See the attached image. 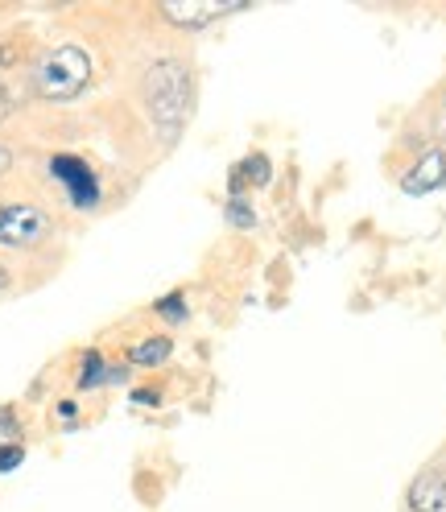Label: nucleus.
<instances>
[{"label": "nucleus", "instance_id": "1", "mask_svg": "<svg viewBox=\"0 0 446 512\" xmlns=\"http://www.w3.org/2000/svg\"><path fill=\"white\" fill-rule=\"evenodd\" d=\"M145 108L166 137L178 133L182 120L190 116V71L182 62L166 58V62H153L145 71Z\"/></svg>", "mask_w": 446, "mask_h": 512}, {"label": "nucleus", "instance_id": "2", "mask_svg": "<svg viewBox=\"0 0 446 512\" xmlns=\"http://www.w3.org/2000/svg\"><path fill=\"white\" fill-rule=\"evenodd\" d=\"M87 79H91V58L79 46H58L38 67V91L54 104L75 100V95L87 87Z\"/></svg>", "mask_w": 446, "mask_h": 512}, {"label": "nucleus", "instance_id": "3", "mask_svg": "<svg viewBox=\"0 0 446 512\" xmlns=\"http://www.w3.org/2000/svg\"><path fill=\"white\" fill-rule=\"evenodd\" d=\"M50 232L46 211L29 207V203H0V244L9 248H29Z\"/></svg>", "mask_w": 446, "mask_h": 512}, {"label": "nucleus", "instance_id": "4", "mask_svg": "<svg viewBox=\"0 0 446 512\" xmlns=\"http://www.w3.org/2000/svg\"><path fill=\"white\" fill-rule=\"evenodd\" d=\"M50 174L67 186V195H71L75 207H95L100 203V182H95V174L87 170V162H79V157H54Z\"/></svg>", "mask_w": 446, "mask_h": 512}, {"label": "nucleus", "instance_id": "5", "mask_svg": "<svg viewBox=\"0 0 446 512\" xmlns=\"http://www.w3.org/2000/svg\"><path fill=\"white\" fill-rule=\"evenodd\" d=\"M438 186H446V157H442L438 149L426 153L422 162L401 178V190H405V195H430V190H438Z\"/></svg>", "mask_w": 446, "mask_h": 512}, {"label": "nucleus", "instance_id": "6", "mask_svg": "<svg viewBox=\"0 0 446 512\" xmlns=\"http://www.w3.org/2000/svg\"><path fill=\"white\" fill-rule=\"evenodd\" d=\"M409 504H413V512H446V475H438V471L418 475L409 488Z\"/></svg>", "mask_w": 446, "mask_h": 512}, {"label": "nucleus", "instance_id": "7", "mask_svg": "<svg viewBox=\"0 0 446 512\" xmlns=\"http://www.w3.org/2000/svg\"><path fill=\"white\" fill-rule=\"evenodd\" d=\"M240 5H166L162 13L174 21V25H186V29H203V25H211V21H219V17H228V13H236Z\"/></svg>", "mask_w": 446, "mask_h": 512}, {"label": "nucleus", "instance_id": "8", "mask_svg": "<svg viewBox=\"0 0 446 512\" xmlns=\"http://www.w3.org/2000/svg\"><path fill=\"white\" fill-rule=\"evenodd\" d=\"M166 356H170V339H149V343H141L133 351V364L137 368H153V364H162Z\"/></svg>", "mask_w": 446, "mask_h": 512}, {"label": "nucleus", "instance_id": "9", "mask_svg": "<svg viewBox=\"0 0 446 512\" xmlns=\"http://www.w3.org/2000/svg\"><path fill=\"white\" fill-rule=\"evenodd\" d=\"M100 380H108V368H104V360L91 351V356L83 360V376H79V384H83V389H91V384H100Z\"/></svg>", "mask_w": 446, "mask_h": 512}, {"label": "nucleus", "instance_id": "10", "mask_svg": "<svg viewBox=\"0 0 446 512\" xmlns=\"http://www.w3.org/2000/svg\"><path fill=\"white\" fill-rule=\"evenodd\" d=\"M21 459H25V451L17 442H9V446H0V475H9V471H17L21 467Z\"/></svg>", "mask_w": 446, "mask_h": 512}, {"label": "nucleus", "instance_id": "11", "mask_svg": "<svg viewBox=\"0 0 446 512\" xmlns=\"http://www.w3.org/2000/svg\"><path fill=\"white\" fill-rule=\"evenodd\" d=\"M244 174L257 182V186H265V182H269V162H265V157H248V162H244Z\"/></svg>", "mask_w": 446, "mask_h": 512}, {"label": "nucleus", "instance_id": "12", "mask_svg": "<svg viewBox=\"0 0 446 512\" xmlns=\"http://www.w3.org/2000/svg\"><path fill=\"white\" fill-rule=\"evenodd\" d=\"M228 219H232V223H240V228H252V223H257V215H252V211H248L240 199H232V207H228Z\"/></svg>", "mask_w": 446, "mask_h": 512}, {"label": "nucleus", "instance_id": "13", "mask_svg": "<svg viewBox=\"0 0 446 512\" xmlns=\"http://www.w3.org/2000/svg\"><path fill=\"white\" fill-rule=\"evenodd\" d=\"M157 310H162L166 318H186V306H182V298H178V294H170V298H166L162 306H157Z\"/></svg>", "mask_w": 446, "mask_h": 512}, {"label": "nucleus", "instance_id": "14", "mask_svg": "<svg viewBox=\"0 0 446 512\" xmlns=\"http://www.w3.org/2000/svg\"><path fill=\"white\" fill-rule=\"evenodd\" d=\"M17 434V418H13V409H0V438H13Z\"/></svg>", "mask_w": 446, "mask_h": 512}, {"label": "nucleus", "instance_id": "15", "mask_svg": "<svg viewBox=\"0 0 446 512\" xmlns=\"http://www.w3.org/2000/svg\"><path fill=\"white\" fill-rule=\"evenodd\" d=\"M9 166H13V153H9V149H5V145H0V174H5V170H9Z\"/></svg>", "mask_w": 446, "mask_h": 512}, {"label": "nucleus", "instance_id": "16", "mask_svg": "<svg viewBox=\"0 0 446 512\" xmlns=\"http://www.w3.org/2000/svg\"><path fill=\"white\" fill-rule=\"evenodd\" d=\"M137 401H141V405H157V393L145 389V393H137Z\"/></svg>", "mask_w": 446, "mask_h": 512}, {"label": "nucleus", "instance_id": "17", "mask_svg": "<svg viewBox=\"0 0 446 512\" xmlns=\"http://www.w3.org/2000/svg\"><path fill=\"white\" fill-rule=\"evenodd\" d=\"M5 281H9V277H5V269H0V290H5Z\"/></svg>", "mask_w": 446, "mask_h": 512}]
</instances>
